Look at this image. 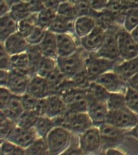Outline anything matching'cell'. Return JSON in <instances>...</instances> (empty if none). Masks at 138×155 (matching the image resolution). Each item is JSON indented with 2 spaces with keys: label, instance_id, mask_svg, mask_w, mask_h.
<instances>
[{
  "label": "cell",
  "instance_id": "1",
  "mask_svg": "<svg viewBox=\"0 0 138 155\" xmlns=\"http://www.w3.org/2000/svg\"><path fill=\"white\" fill-rule=\"evenodd\" d=\"M54 120L56 126L63 127L78 136L94 126L87 112L68 113L62 117L56 118Z\"/></svg>",
  "mask_w": 138,
  "mask_h": 155
},
{
  "label": "cell",
  "instance_id": "2",
  "mask_svg": "<svg viewBox=\"0 0 138 155\" xmlns=\"http://www.w3.org/2000/svg\"><path fill=\"white\" fill-rule=\"evenodd\" d=\"M83 49L81 47L73 54L66 57H58L57 66L62 76L68 80L73 78L78 73L85 69Z\"/></svg>",
  "mask_w": 138,
  "mask_h": 155
},
{
  "label": "cell",
  "instance_id": "3",
  "mask_svg": "<svg viewBox=\"0 0 138 155\" xmlns=\"http://www.w3.org/2000/svg\"><path fill=\"white\" fill-rule=\"evenodd\" d=\"M73 134L61 126H56L49 133L46 140L50 155L62 154L69 147Z\"/></svg>",
  "mask_w": 138,
  "mask_h": 155
},
{
  "label": "cell",
  "instance_id": "4",
  "mask_svg": "<svg viewBox=\"0 0 138 155\" xmlns=\"http://www.w3.org/2000/svg\"><path fill=\"white\" fill-rule=\"evenodd\" d=\"M106 123L124 130H130L138 123V114L125 107L113 111H109Z\"/></svg>",
  "mask_w": 138,
  "mask_h": 155
},
{
  "label": "cell",
  "instance_id": "5",
  "mask_svg": "<svg viewBox=\"0 0 138 155\" xmlns=\"http://www.w3.org/2000/svg\"><path fill=\"white\" fill-rule=\"evenodd\" d=\"M93 54L94 56L85 59V68L90 81H94L97 77L105 73L113 71L116 64V61L99 57Z\"/></svg>",
  "mask_w": 138,
  "mask_h": 155
},
{
  "label": "cell",
  "instance_id": "6",
  "mask_svg": "<svg viewBox=\"0 0 138 155\" xmlns=\"http://www.w3.org/2000/svg\"><path fill=\"white\" fill-rule=\"evenodd\" d=\"M79 146L84 154L101 153L102 141L99 128L93 126L78 136Z\"/></svg>",
  "mask_w": 138,
  "mask_h": 155
},
{
  "label": "cell",
  "instance_id": "7",
  "mask_svg": "<svg viewBox=\"0 0 138 155\" xmlns=\"http://www.w3.org/2000/svg\"><path fill=\"white\" fill-rule=\"evenodd\" d=\"M100 130L102 149L101 152H105L110 147H116L123 141L127 135L126 130L105 123L99 127Z\"/></svg>",
  "mask_w": 138,
  "mask_h": 155
},
{
  "label": "cell",
  "instance_id": "8",
  "mask_svg": "<svg viewBox=\"0 0 138 155\" xmlns=\"http://www.w3.org/2000/svg\"><path fill=\"white\" fill-rule=\"evenodd\" d=\"M117 43L120 57L123 61L138 56V43L134 40L130 32L124 28L118 31Z\"/></svg>",
  "mask_w": 138,
  "mask_h": 155
},
{
  "label": "cell",
  "instance_id": "9",
  "mask_svg": "<svg viewBox=\"0 0 138 155\" xmlns=\"http://www.w3.org/2000/svg\"><path fill=\"white\" fill-rule=\"evenodd\" d=\"M110 93H126L128 84L119 74L114 71L105 73L94 80Z\"/></svg>",
  "mask_w": 138,
  "mask_h": 155
},
{
  "label": "cell",
  "instance_id": "10",
  "mask_svg": "<svg viewBox=\"0 0 138 155\" xmlns=\"http://www.w3.org/2000/svg\"><path fill=\"white\" fill-rule=\"evenodd\" d=\"M87 97L88 100V109L87 113L93 121V125L97 127H100L106 123L109 111L106 102L94 99L87 91Z\"/></svg>",
  "mask_w": 138,
  "mask_h": 155
},
{
  "label": "cell",
  "instance_id": "11",
  "mask_svg": "<svg viewBox=\"0 0 138 155\" xmlns=\"http://www.w3.org/2000/svg\"><path fill=\"white\" fill-rule=\"evenodd\" d=\"M117 33L118 31L109 30L106 31V37L102 46L97 52L94 53L96 56L113 61H116L118 58H120L118 48Z\"/></svg>",
  "mask_w": 138,
  "mask_h": 155
},
{
  "label": "cell",
  "instance_id": "12",
  "mask_svg": "<svg viewBox=\"0 0 138 155\" xmlns=\"http://www.w3.org/2000/svg\"><path fill=\"white\" fill-rule=\"evenodd\" d=\"M31 78L29 75L10 70L5 87L13 94L22 96L27 93Z\"/></svg>",
  "mask_w": 138,
  "mask_h": 155
},
{
  "label": "cell",
  "instance_id": "13",
  "mask_svg": "<svg viewBox=\"0 0 138 155\" xmlns=\"http://www.w3.org/2000/svg\"><path fill=\"white\" fill-rule=\"evenodd\" d=\"M106 31L99 25H96L89 35L80 38L81 47L87 52H97L104 41Z\"/></svg>",
  "mask_w": 138,
  "mask_h": 155
},
{
  "label": "cell",
  "instance_id": "14",
  "mask_svg": "<svg viewBox=\"0 0 138 155\" xmlns=\"http://www.w3.org/2000/svg\"><path fill=\"white\" fill-rule=\"evenodd\" d=\"M58 57H66L75 54L81 47L80 39L71 34L57 35Z\"/></svg>",
  "mask_w": 138,
  "mask_h": 155
},
{
  "label": "cell",
  "instance_id": "15",
  "mask_svg": "<svg viewBox=\"0 0 138 155\" xmlns=\"http://www.w3.org/2000/svg\"><path fill=\"white\" fill-rule=\"evenodd\" d=\"M27 93L38 99L47 98L54 94L49 80L46 78L37 74L31 76Z\"/></svg>",
  "mask_w": 138,
  "mask_h": 155
},
{
  "label": "cell",
  "instance_id": "16",
  "mask_svg": "<svg viewBox=\"0 0 138 155\" xmlns=\"http://www.w3.org/2000/svg\"><path fill=\"white\" fill-rule=\"evenodd\" d=\"M38 137H39L34 128H24L17 126L6 140L25 150Z\"/></svg>",
  "mask_w": 138,
  "mask_h": 155
},
{
  "label": "cell",
  "instance_id": "17",
  "mask_svg": "<svg viewBox=\"0 0 138 155\" xmlns=\"http://www.w3.org/2000/svg\"><path fill=\"white\" fill-rule=\"evenodd\" d=\"M2 44L10 55L27 52L31 46L26 38L18 32L9 36Z\"/></svg>",
  "mask_w": 138,
  "mask_h": 155
},
{
  "label": "cell",
  "instance_id": "18",
  "mask_svg": "<svg viewBox=\"0 0 138 155\" xmlns=\"http://www.w3.org/2000/svg\"><path fill=\"white\" fill-rule=\"evenodd\" d=\"M46 100H47L46 116L51 118L56 119L62 117L68 113L67 105L60 95L52 94L46 98Z\"/></svg>",
  "mask_w": 138,
  "mask_h": 155
},
{
  "label": "cell",
  "instance_id": "19",
  "mask_svg": "<svg viewBox=\"0 0 138 155\" xmlns=\"http://www.w3.org/2000/svg\"><path fill=\"white\" fill-rule=\"evenodd\" d=\"M38 47L43 56L57 59L58 54L56 35L47 30L43 40Z\"/></svg>",
  "mask_w": 138,
  "mask_h": 155
},
{
  "label": "cell",
  "instance_id": "20",
  "mask_svg": "<svg viewBox=\"0 0 138 155\" xmlns=\"http://www.w3.org/2000/svg\"><path fill=\"white\" fill-rule=\"evenodd\" d=\"M24 111L21 96L13 94L7 104L1 110L6 118L17 123L20 116Z\"/></svg>",
  "mask_w": 138,
  "mask_h": 155
},
{
  "label": "cell",
  "instance_id": "21",
  "mask_svg": "<svg viewBox=\"0 0 138 155\" xmlns=\"http://www.w3.org/2000/svg\"><path fill=\"white\" fill-rule=\"evenodd\" d=\"M48 31L55 35L71 34L75 35V21L56 15L52 22Z\"/></svg>",
  "mask_w": 138,
  "mask_h": 155
},
{
  "label": "cell",
  "instance_id": "22",
  "mask_svg": "<svg viewBox=\"0 0 138 155\" xmlns=\"http://www.w3.org/2000/svg\"><path fill=\"white\" fill-rule=\"evenodd\" d=\"M11 70L32 76L30 58L28 52L11 55Z\"/></svg>",
  "mask_w": 138,
  "mask_h": 155
},
{
  "label": "cell",
  "instance_id": "23",
  "mask_svg": "<svg viewBox=\"0 0 138 155\" xmlns=\"http://www.w3.org/2000/svg\"><path fill=\"white\" fill-rule=\"evenodd\" d=\"M113 71L125 80L127 81L138 73V56L116 64Z\"/></svg>",
  "mask_w": 138,
  "mask_h": 155
},
{
  "label": "cell",
  "instance_id": "24",
  "mask_svg": "<svg viewBox=\"0 0 138 155\" xmlns=\"http://www.w3.org/2000/svg\"><path fill=\"white\" fill-rule=\"evenodd\" d=\"M94 19L89 15L78 16L75 21V33L78 38L89 35L96 26Z\"/></svg>",
  "mask_w": 138,
  "mask_h": 155
},
{
  "label": "cell",
  "instance_id": "25",
  "mask_svg": "<svg viewBox=\"0 0 138 155\" xmlns=\"http://www.w3.org/2000/svg\"><path fill=\"white\" fill-rule=\"evenodd\" d=\"M16 32H17V22L9 14L0 17V41L2 43Z\"/></svg>",
  "mask_w": 138,
  "mask_h": 155
},
{
  "label": "cell",
  "instance_id": "26",
  "mask_svg": "<svg viewBox=\"0 0 138 155\" xmlns=\"http://www.w3.org/2000/svg\"><path fill=\"white\" fill-rule=\"evenodd\" d=\"M56 127L54 119L47 116H39L34 127L39 137L46 138L49 133Z\"/></svg>",
  "mask_w": 138,
  "mask_h": 155
},
{
  "label": "cell",
  "instance_id": "27",
  "mask_svg": "<svg viewBox=\"0 0 138 155\" xmlns=\"http://www.w3.org/2000/svg\"><path fill=\"white\" fill-rule=\"evenodd\" d=\"M56 15V11L45 8L36 14V25L45 30H48Z\"/></svg>",
  "mask_w": 138,
  "mask_h": 155
},
{
  "label": "cell",
  "instance_id": "28",
  "mask_svg": "<svg viewBox=\"0 0 138 155\" xmlns=\"http://www.w3.org/2000/svg\"><path fill=\"white\" fill-rule=\"evenodd\" d=\"M57 15L70 20L75 21L79 16L76 6L70 2H61L57 10Z\"/></svg>",
  "mask_w": 138,
  "mask_h": 155
},
{
  "label": "cell",
  "instance_id": "29",
  "mask_svg": "<svg viewBox=\"0 0 138 155\" xmlns=\"http://www.w3.org/2000/svg\"><path fill=\"white\" fill-rule=\"evenodd\" d=\"M26 155L50 154L47 140L46 138L38 137L29 147L25 149Z\"/></svg>",
  "mask_w": 138,
  "mask_h": 155
},
{
  "label": "cell",
  "instance_id": "30",
  "mask_svg": "<svg viewBox=\"0 0 138 155\" xmlns=\"http://www.w3.org/2000/svg\"><path fill=\"white\" fill-rule=\"evenodd\" d=\"M36 14H32L28 17L17 22V32L27 38L36 25Z\"/></svg>",
  "mask_w": 138,
  "mask_h": 155
},
{
  "label": "cell",
  "instance_id": "31",
  "mask_svg": "<svg viewBox=\"0 0 138 155\" xmlns=\"http://www.w3.org/2000/svg\"><path fill=\"white\" fill-rule=\"evenodd\" d=\"M9 14L15 21L19 22L32 14L27 2L24 1L12 6Z\"/></svg>",
  "mask_w": 138,
  "mask_h": 155
},
{
  "label": "cell",
  "instance_id": "32",
  "mask_svg": "<svg viewBox=\"0 0 138 155\" xmlns=\"http://www.w3.org/2000/svg\"><path fill=\"white\" fill-rule=\"evenodd\" d=\"M39 116L33 111H24L17 121V126L24 128H33Z\"/></svg>",
  "mask_w": 138,
  "mask_h": 155
},
{
  "label": "cell",
  "instance_id": "33",
  "mask_svg": "<svg viewBox=\"0 0 138 155\" xmlns=\"http://www.w3.org/2000/svg\"><path fill=\"white\" fill-rule=\"evenodd\" d=\"M87 91L94 99L104 102H106L110 93L106 88L94 81L90 82Z\"/></svg>",
  "mask_w": 138,
  "mask_h": 155
},
{
  "label": "cell",
  "instance_id": "34",
  "mask_svg": "<svg viewBox=\"0 0 138 155\" xmlns=\"http://www.w3.org/2000/svg\"><path fill=\"white\" fill-rule=\"evenodd\" d=\"M108 111H113L126 106L125 94L122 93H109L106 101Z\"/></svg>",
  "mask_w": 138,
  "mask_h": 155
},
{
  "label": "cell",
  "instance_id": "35",
  "mask_svg": "<svg viewBox=\"0 0 138 155\" xmlns=\"http://www.w3.org/2000/svg\"><path fill=\"white\" fill-rule=\"evenodd\" d=\"M0 153L2 155H24L25 150L8 140H1Z\"/></svg>",
  "mask_w": 138,
  "mask_h": 155
},
{
  "label": "cell",
  "instance_id": "36",
  "mask_svg": "<svg viewBox=\"0 0 138 155\" xmlns=\"http://www.w3.org/2000/svg\"><path fill=\"white\" fill-rule=\"evenodd\" d=\"M16 127V122L6 118L3 114L1 113V122H0L1 140H5L7 139Z\"/></svg>",
  "mask_w": 138,
  "mask_h": 155
},
{
  "label": "cell",
  "instance_id": "37",
  "mask_svg": "<svg viewBox=\"0 0 138 155\" xmlns=\"http://www.w3.org/2000/svg\"><path fill=\"white\" fill-rule=\"evenodd\" d=\"M126 106L138 114V91L128 86L125 93Z\"/></svg>",
  "mask_w": 138,
  "mask_h": 155
},
{
  "label": "cell",
  "instance_id": "38",
  "mask_svg": "<svg viewBox=\"0 0 138 155\" xmlns=\"http://www.w3.org/2000/svg\"><path fill=\"white\" fill-rule=\"evenodd\" d=\"M138 25V7L129 10L126 15L123 22V28L130 32Z\"/></svg>",
  "mask_w": 138,
  "mask_h": 155
},
{
  "label": "cell",
  "instance_id": "39",
  "mask_svg": "<svg viewBox=\"0 0 138 155\" xmlns=\"http://www.w3.org/2000/svg\"><path fill=\"white\" fill-rule=\"evenodd\" d=\"M47 30H45L40 27L36 25L34 29L31 31L29 36L26 38L31 46H37L41 41L46 34Z\"/></svg>",
  "mask_w": 138,
  "mask_h": 155
},
{
  "label": "cell",
  "instance_id": "40",
  "mask_svg": "<svg viewBox=\"0 0 138 155\" xmlns=\"http://www.w3.org/2000/svg\"><path fill=\"white\" fill-rule=\"evenodd\" d=\"M11 55L5 48L3 45H0V69L3 70H11Z\"/></svg>",
  "mask_w": 138,
  "mask_h": 155
},
{
  "label": "cell",
  "instance_id": "41",
  "mask_svg": "<svg viewBox=\"0 0 138 155\" xmlns=\"http://www.w3.org/2000/svg\"><path fill=\"white\" fill-rule=\"evenodd\" d=\"M21 97L24 111H34L38 99L28 93H25L21 96Z\"/></svg>",
  "mask_w": 138,
  "mask_h": 155
},
{
  "label": "cell",
  "instance_id": "42",
  "mask_svg": "<svg viewBox=\"0 0 138 155\" xmlns=\"http://www.w3.org/2000/svg\"><path fill=\"white\" fill-rule=\"evenodd\" d=\"M25 1L27 2L31 14H38L45 8L43 0H25Z\"/></svg>",
  "mask_w": 138,
  "mask_h": 155
},
{
  "label": "cell",
  "instance_id": "43",
  "mask_svg": "<svg viewBox=\"0 0 138 155\" xmlns=\"http://www.w3.org/2000/svg\"><path fill=\"white\" fill-rule=\"evenodd\" d=\"M13 94L6 87H0V108L1 110L7 104Z\"/></svg>",
  "mask_w": 138,
  "mask_h": 155
},
{
  "label": "cell",
  "instance_id": "44",
  "mask_svg": "<svg viewBox=\"0 0 138 155\" xmlns=\"http://www.w3.org/2000/svg\"><path fill=\"white\" fill-rule=\"evenodd\" d=\"M47 111V100L46 98L38 99L34 111L39 116H46Z\"/></svg>",
  "mask_w": 138,
  "mask_h": 155
},
{
  "label": "cell",
  "instance_id": "45",
  "mask_svg": "<svg viewBox=\"0 0 138 155\" xmlns=\"http://www.w3.org/2000/svg\"><path fill=\"white\" fill-rule=\"evenodd\" d=\"M45 8H50L57 12L59 5L61 3V0H43Z\"/></svg>",
  "mask_w": 138,
  "mask_h": 155
},
{
  "label": "cell",
  "instance_id": "46",
  "mask_svg": "<svg viewBox=\"0 0 138 155\" xmlns=\"http://www.w3.org/2000/svg\"><path fill=\"white\" fill-rule=\"evenodd\" d=\"M9 71L7 70H0V86L1 87H5L7 82L8 77Z\"/></svg>",
  "mask_w": 138,
  "mask_h": 155
},
{
  "label": "cell",
  "instance_id": "47",
  "mask_svg": "<svg viewBox=\"0 0 138 155\" xmlns=\"http://www.w3.org/2000/svg\"><path fill=\"white\" fill-rule=\"evenodd\" d=\"M0 7H1V11H0V17L5 15L9 14L10 11V7L5 0H0Z\"/></svg>",
  "mask_w": 138,
  "mask_h": 155
},
{
  "label": "cell",
  "instance_id": "48",
  "mask_svg": "<svg viewBox=\"0 0 138 155\" xmlns=\"http://www.w3.org/2000/svg\"><path fill=\"white\" fill-rule=\"evenodd\" d=\"M127 82L128 86L138 91V73H137L132 78H130V79L127 81Z\"/></svg>",
  "mask_w": 138,
  "mask_h": 155
},
{
  "label": "cell",
  "instance_id": "49",
  "mask_svg": "<svg viewBox=\"0 0 138 155\" xmlns=\"http://www.w3.org/2000/svg\"><path fill=\"white\" fill-rule=\"evenodd\" d=\"M105 154H108V155H110V154H114V155H116V154H124L123 152L120 151L119 150L116 149V147H110L107 149L106 151H105Z\"/></svg>",
  "mask_w": 138,
  "mask_h": 155
},
{
  "label": "cell",
  "instance_id": "50",
  "mask_svg": "<svg viewBox=\"0 0 138 155\" xmlns=\"http://www.w3.org/2000/svg\"><path fill=\"white\" fill-rule=\"evenodd\" d=\"M126 134H127V135L132 136V137L138 139V123L134 128L131 129V130L127 131Z\"/></svg>",
  "mask_w": 138,
  "mask_h": 155
},
{
  "label": "cell",
  "instance_id": "51",
  "mask_svg": "<svg viewBox=\"0 0 138 155\" xmlns=\"http://www.w3.org/2000/svg\"><path fill=\"white\" fill-rule=\"evenodd\" d=\"M130 33L134 38V40L138 43V25L131 31Z\"/></svg>",
  "mask_w": 138,
  "mask_h": 155
},
{
  "label": "cell",
  "instance_id": "52",
  "mask_svg": "<svg viewBox=\"0 0 138 155\" xmlns=\"http://www.w3.org/2000/svg\"><path fill=\"white\" fill-rule=\"evenodd\" d=\"M5 1L8 3V5L10 6V7L11 8L12 6H14L19 3L23 2L25 0H5Z\"/></svg>",
  "mask_w": 138,
  "mask_h": 155
}]
</instances>
